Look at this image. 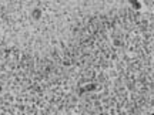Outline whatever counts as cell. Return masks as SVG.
I'll use <instances>...</instances> for the list:
<instances>
[{"label":"cell","instance_id":"1","mask_svg":"<svg viewBox=\"0 0 154 115\" xmlns=\"http://www.w3.org/2000/svg\"><path fill=\"white\" fill-rule=\"evenodd\" d=\"M32 16H33V19H34V20H40V19H41V10H40L39 7L33 9Z\"/></svg>","mask_w":154,"mask_h":115},{"label":"cell","instance_id":"2","mask_svg":"<svg viewBox=\"0 0 154 115\" xmlns=\"http://www.w3.org/2000/svg\"><path fill=\"white\" fill-rule=\"evenodd\" d=\"M0 92H1V85H0Z\"/></svg>","mask_w":154,"mask_h":115}]
</instances>
